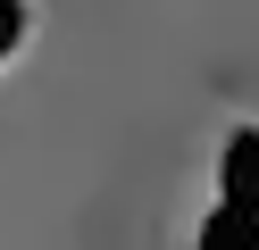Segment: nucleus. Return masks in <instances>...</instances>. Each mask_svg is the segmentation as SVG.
Here are the masks:
<instances>
[{"label": "nucleus", "mask_w": 259, "mask_h": 250, "mask_svg": "<svg viewBox=\"0 0 259 250\" xmlns=\"http://www.w3.org/2000/svg\"><path fill=\"white\" fill-rule=\"evenodd\" d=\"M201 250H259V209H242V200L209 209V225H201Z\"/></svg>", "instance_id": "1"}, {"label": "nucleus", "mask_w": 259, "mask_h": 250, "mask_svg": "<svg viewBox=\"0 0 259 250\" xmlns=\"http://www.w3.org/2000/svg\"><path fill=\"white\" fill-rule=\"evenodd\" d=\"M226 200L259 209V133H234L226 142Z\"/></svg>", "instance_id": "2"}, {"label": "nucleus", "mask_w": 259, "mask_h": 250, "mask_svg": "<svg viewBox=\"0 0 259 250\" xmlns=\"http://www.w3.org/2000/svg\"><path fill=\"white\" fill-rule=\"evenodd\" d=\"M17 33H25V9H17V0H0V59L17 50Z\"/></svg>", "instance_id": "3"}]
</instances>
